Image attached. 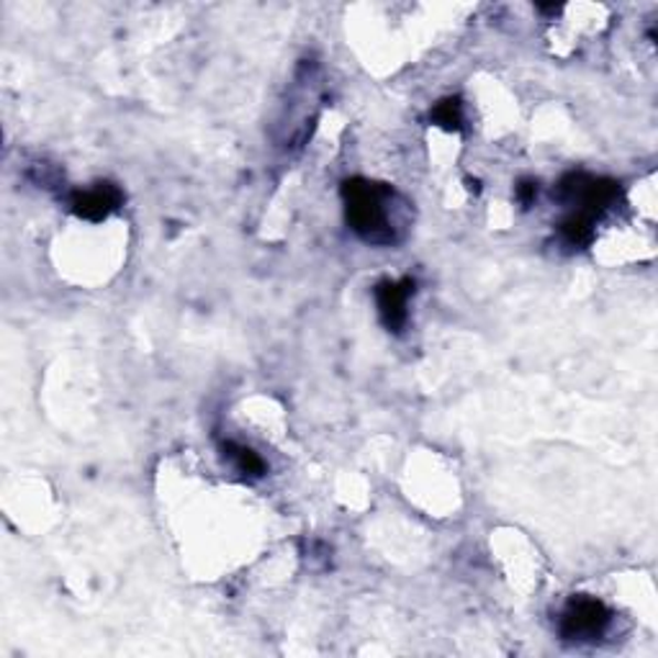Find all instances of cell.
<instances>
[{"instance_id": "6da1fadb", "label": "cell", "mask_w": 658, "mask_h": 658, "mask_svg": "<svg viewBox=\"0 0 658 658\" xmlns=\"http://www.w3.org/2000/svg\"><path fill=\"white\" fill-rule=\"evenodd\" d=\"M345 216L363 242L376 247L397 245L407 231V201L391 185L350 177L343 183Z\"/></svg>"}, {"instance_id": "52a82bcc", "label": "cell", "mask_w": 658, "mask_h": 658, "mask_svg": "<svg viewBox=\"0 0 658 658\" xmlns=\"http://www.w3.org/2000/svg\"><path fill=\"white\" fill-rule=\"evenodd\" d=\"M559 229H561L563 242H569L571 247H584V245H590L594 237V219L586 214L571 212L567 219L561 222Z\"/></svg>"}, {"instance_id": "9c48e42d", "label": "cell", "mask_w": 658, "mask_h": 658, "mask_svg": "<svg viewBox=\"0 0 658 658\" xmlns=\"http://www.w3.org/2000/svg\"><path fill=\"white\" fill-rule=\"evenodd\" d=\"M517 198H520V204H522V206H530L532 201L538 198V183L525 181V183L517 185Z\"/></svg>"}, {"instance_id": "3957f363", "label": "cell", "mask_w": 658, "mask_h": 658, "mask_svg": "<svg viewBox=\"0 0 658 658\" xmlns=\"http://www.w3.org/2000/svg\"><path fill=\"white\" fill-rule=\"evenodd\" d=\"M559 196L567 201L569 206H574V212L597 219L600 214H605L607 208L617 204V198H621V185L615 181H607V177L571 173L561 181Z\"/></svg>"}, {"instance_id": "8992f818", "label": "cell", "mask_w": 658, "mask_h": 658, "mask_svg": "<svg viewBox=\"0 0 658 658\" xmlns=\"http://www.w3.org/2000/svg\"><path fill=\"white\" fill-rule=\"evenodd\" d=\"M222 453H224V459L235 466L237 474H242L245 478H260L262 474H266V463H262L260 455L250 451V447L237 445L229 440V443L222 445Z\"/></svg>"}, {"instance_id": "5b68a950", "label": "cell", "mask_w": 658, "mask_h": 658, "mask_svg": "<svg viewBox=\"0 0 658 658\" xmlns=\"http://www.w3.org/2000/svg\"><path fill=\"white\" fill-rule=\"evenodd\" d=\"M123 204V193L114 183H96L88 191H75L69 198V208L75 216L88 222H104Z\"/></svg>"}, {"instance_id": "277c9868", "label": "cell", "mask_w": 658, "mask_h": 658, "mask_svg": "<svg viewBox=\"0 0 658 658\" xmlns=\"http://www.w3.org/2000/svg\"><path fill=\"white\" fill-rule=\"evenodd\" d=\"M414 296L412 278L401 281H384L376 285V306L384 327L389 332H401L409 322V299Z\"/></svg>"}, {"instance_id": "ba28073f", "label": "cell", "mask_w": 658, "mask_h": 658, "mask_svg": "<svg viewBox=\"0 0 658 658\" xmlns=\"http://www.w3.org/2000/svg\"><path fill=\"white\" fill-rule=\"evenodd\" d=\"M430 119L447 131L463 129V104L461 98H445L430 111Z\"/></svg>"}, {"instance_id": "7a4b0ae2", "label": "cell", "mask_w": 658, "mask_h": 658, "mask_svg": "<svg viewBox=\"0 0 658 658\" xmlns=\"http://www.w3.org/2000/svg\"><path fill=\"white\" fill-rule=\"evenodd\" d=\"M610 623H613V613H610L605 602L579 594L563 607L559 617V633L563 640H571V644H590V640L605 636Z\"/></svg>"}]
</instances>
